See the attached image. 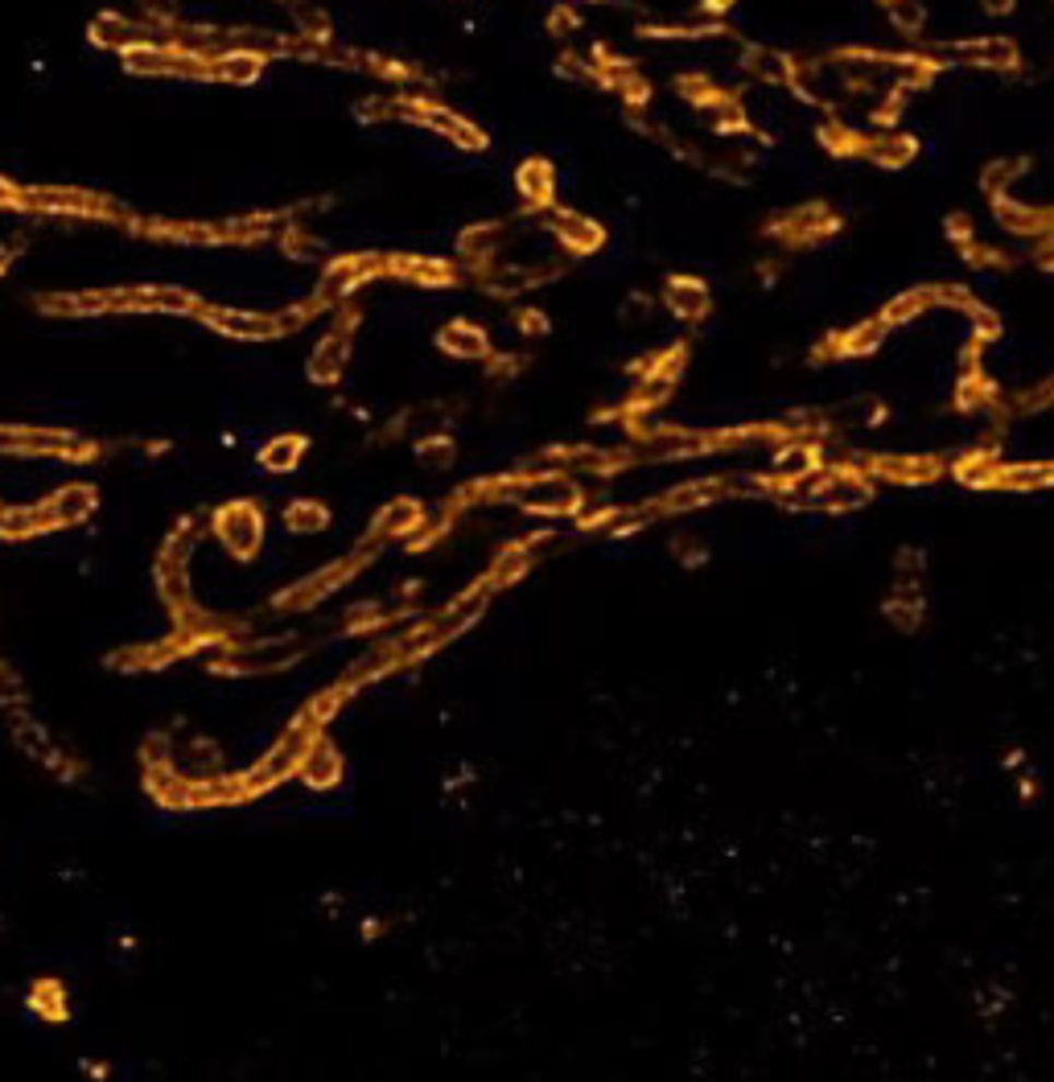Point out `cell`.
Instances as JSON below:
<instances>
[{
    "label": "cell",
    "mask_w": 1054,
    "mask_h": 1082,
    "mask_svg": "<svg viewBox=\"0 0 1054 1082\" xmlns=\"http://www.w3.org/2000/svg\"><path fill=\"white\" fill-rule=\"evenodd\" d=\"M840 231H844V214L832 202H820V198L800 202L791 211H774L762 223V239H770L774 248L783 251H812L828 243V239H837Z\"/></svg>",
    "instance_id": "obj_1"
},
{
    "label": "cell",
    "mask_w": 1054,
    "mask_h": 1082,
    "mask_svg": "<svg viewBox=\"0 0 1054 1082\" xmlns=\"http://www.w3.org/2000/svg\"><path fill=\"white\" fill-rule=\"evenodd\" d=\"M820 62H849V67H869V71H893V79H911L914 91L931 87L944 71H951L939 53L931 50H874V46H837Z\"/></svg>",
    "instance_id": "obj_2"
},
{
    "label": "cell",
    "mask_w": 1054,
    "mask_h": 1082,
    "mask_svg": "<svg viewBox=\"0 0 1054 1082\" xmlns=\"http://www.w3.org/2000/svg\"><path fill=\"white\" fill-rule=\"evenodd\" d=\"M931 53H939L947 67H964V71H988V74H1018L1026 67L1021 46L1005 34L984 37H956V41H931Z\"/></svg>",
    "instance_id": "obj_3"
},
{
    "label": "cell",
    "mask_w": 1054,
    "mask_h": 1082,
    "mask_svg": "<svg viewBox=\"0 0 1054 1082\" xmlns=\"http://www.w3.org/2000/svg\"><path fill=\"white\" fill-rule=\"evenodd\" d=\"M890 325L881 318H865L861 325H849V330H837V334L820 337L812 346L807 362H844V358H869L886 342Z\"/></svg>",
    "instance_id": "obj_4"
},
{
    "label": "cell",
    "mask_w": 1054,
    "mask_h": 1082,
    "mask_svg": "<svg viewBox=\"0 0 1054 1082\" xmlns=\"http://www.w3.org/2000/svg\"><path fill=\"white\" fill-rule=\"evenodd\" d=\"M865 474L874 481H890V486H927V481L944 478V457L935 453H869L865 457Z\"/></svg>",
    "instance_id": "obj_5"
},
{
    "label": "cell",
    "mask_w": 1054,
    "mask_h": 1082,
    "mask_svg": "<svg viewBox=\"0 0 1054 1082\" xmlns=\"http://www.w3.org/2000/svg\"><path fill=\"white\" fill-rule=\"evenodd\" d=\"M988 206H993V218L1000 227L1009 235H1018V239L1034 243V239L1054 235V202H1018L1014 194H1000Z\"/></svg>",
    "instance_id": "obj_6"
},
{
    "label": "cell",
    "mask_w": 1054,
    "mask_h": 1082,
    "mask_svg": "<svg viewBox=\"0 0 1054 1082\" xmlns=\"http://www.w3.org/2000/svg\"><path fill=\"white\" fill-rule=\"evenodd\" d=\"M923 153V144H919V136H911V132H902V128H874L869 132V148H865V160L874 165V169H890V174H898V169H907L914 157Z\"/></svg>",
    "instance_id": "obj_7"
},
{
    "label": "cell",
    "mask_w": 1054,
    "mask_h": 1082,
    "mask_svg": "<svg viewBox=\"0 0 1054 1082\" xmlns=\"http://www.w3.org/2000/svg\"><path fill=\"white\" fill-rule=\"evenodd\" d=\"M816 144H820L828 157L837 160H865V148H869V132L844 124L840 116H828L820 128H816Z\"/></svg>",
    "instance_id": "obj_8"
},
{
    "label": "cell",
    "mask_w": 1054,
    "mask_h": 1082,
    "mask_svg": "<svg viewBox=\"0 0 1054 1082\" xmlns=\"http://www.w3.org/2000/svg\"><path fill=\"white\" fill-rule=\"evenodd\" d=\"M931 309H939V288H935V284H914V288H907V293H898L893 301L881 305V313H877V318L886 321L890 330H898V325L923 318V313H931Z\"/></svg>",
    "instance_id": "obj_9"
},
{
    "label": "cell",
    "mask_w": 1054,
    "mask_h": 1082,
    "mask_svg": "<svg viewBox=\"0 0 1054 1082\" xmlns=\"http://www.w3.org/2000/svg\"><path fill=\"white\" fill-rule=\"evenodd\" d=\"M663 301L684 321H700L709 313V305H713L709 301V284L697 281V276H672L667 288H663Z\"/></svg>",
    "instance_id": "obj_10"
},
{
    "label": "cell",
    "mask_w": 1054,
    "mask_h": 1082,
    "mask_svg": "<svg viewBox=\"0 0 1054 1082\" xmlns=\"http://www.w3.org/2000/svg\"><path fill=\"white\" fill-rule=\"evenodd\" d=\"M956 412H964V416H976V412H993L997 408V383L993 379H984L981 367H968L960 379H956Z\"/></svg>",
    "instance_id": "obj_11"
},
{
    "label": "cell",
    "mask_w": 1054,
    "mask_h": 1082,
    "mask_svg": "<svg viewBox=\"0 0 1054 1082\" xmlns=\"http://www.w3.org/2000/svg\"><path fill=\"white\" fill-rule=\"evenodd\" d=\"M676 91L679 95H688V99L697 107H704V111H717V116L742 107V95H737V91H725L721 83H713L709 74H684L676 83Z\"/></svg>",
    "instance_id": "obj_12"
},
{
    "label": "cell",
    "mask_w": 1054,
    "mask_h": 1082,
    "mask_svg": "<svg viewBox=\"0 0 1054 1082\" xmlns=\"http://www.w3.org/2000/svg\"><path fill=\"white\" fill-rule=\"evenodd\" d=\"M881 614L890 621L893 630H902V634H914L923 618H927V602H923V588H893L886 605H881Z\"/></svg>",
    "instance_id": "obj_13"
},
{
    "label": "cell",
    "mask_w": 1054,
    "mask_h": 1082,
    "mask_svg": "<svg viewBox=\"0 0 1054 1082\" xmlns=\"http://www.w3.org/2000/svg\"><path fill=\"white\" fill-rule=\"evenodd\" d=\"M1030 165H1034V157H1026V153H1018V157L988 160V165L981 169V190H984V198L993 202V198L1009 194V190H1014V181H1021L1026 174H1030Z\"/></svg>",
    "instance_id": "obj_14"
},
{
    "label": "cell",
    "mask_w": 1054,
    "mask_h": 1082,
    "mask_svg": "<svg viewBox=\"0 0 1054 1082\" xmlns=\"http://www.w3.org/2000/svg\"><path fill=\"white\" fill-rule=\"evenodd\" d=\"M914 95V83L911 79H893L890 87L881 91V104L869 111V124L874 128H898V120H902V111H907V99Z\"/></svg>",
    "instance_id": "obj_15"
},
{
    "label": "cell",
    "mask_w": 1054,
    "mask_h": 1082,
    "mask_svg": "<svg viewBox=\"0 0 1054 1082\" xmlns=\"http://www.w3.org/2000/svg\"><path fill=\"white\" fill-rule=\"evenodd\" d=\"M956 255H960L968 267H976V272H1009V267H1018V255H1009L1005 248H993V243H981V239L960 243Z\"/></svg>",
    "instance_id": "obj_16"
},
{
    "label": "cell",
    "mask_w": 1054,
    "mask_h": 1082,
    "mask_svg": "<svg viewBox=\"0 0 1054 1082\" xmlns=\"http://www.w3.org/2000/svg\"><path fill=\"white\" fill-rule=\"evenodd\" d=\"M218 535H223L235 551H251L256 548V535H260V523H256V515H251L248 507H232V511L223 515V523H218Z\"/></svg>",
    "instance_id": "obj_17"
},
{
    "label": "cell",
    "mask_w": 1054,
    "mask_h": 1082,
    "mask_svg": "<svg viewBox=\"0 0 1054 1082\" xmlns=\"http://www.w3.org/2000/svg\"><path fill=\"white\" fill-rule=\"evenodd\" d=\"M1054 408V374H1046L1042 383L1026 388L1014 395V416H1034V412Z\"/></svg>",
    "instance_id": "obj_18"
},
{
    "label": "cell",
    "mask_w": 1054,
    "mask_h": 1082,
    "mask_svg": "<svg viewBox=\"0 0 1054 1082\" xmlns=\"http://www.w3.org/2000/svg\"><path fill=\"white\" fill-rule=\"evenodd\" d=\"M939 288V309H960V313H968L972 318V309H976V297L968 293L964 284H935Z\"/></svg>",
    "instance_id": "obj_19"
},
{
    "label": "cell",
    "mask_w": 1054,
    "mask_h": 1082,
    "mask_svg": "<svg viewBox=\"0 0 1054 1082\" xmlns=\"http://www.w3.org/2000/svg\"><path fill=\"white\" fill-rule=\"evenodd\" d=\"M944 235L960 248V243H968V239H976V227H972V218H968L964 211H956V214H947L944 218Z\"/></svg>",
    "instance_id": "obj_20"
},
{
    "label": "cell",
    "mask_w": 1054,
    "mask_h": 1082,
    "mask_svg": "<svg viewBox=\"0 0 1054 1082\" xmlns=\"http://www.w3.org/2000/svg\"><path fill=\"white\" fill-rule=\"evenodd\" d=\"M1026 260H1030L1038 272H1054V235H1046V239H1034V248H1030V255H1026Z\"/></svg>",
    "instance_id": "obj_21"
},
{
    "label": "cell",
    "mask_w": 1054,
    "mask_h": 1082,
    "mask_svg": "<svg viewBox=\"0 0 1054 1082\" xmlns=\"http://www.w3.org/2000/svg\"><path fill=\"white\" fill-rule=\"evenodd\" d=\"M446 342H462V346H458L462 355H478V350H483V334H474V330H449Z\"/></svg>",
    "instance_id": "obj_22"
},
{
    "label": "cell",
    "mask_w": 1054,
    "mask_h": 1082,
    "mask_svg": "<svg viewBox=\"0 0 1054 1082\" xmlns=\"http://www.w3.org/2000/svg\"><path fill=\"white\" fill-rule=\"evenodd\" d=\"M83 507H87V495H83V490H71V495H62V498H58V511H62V515H67V519L79 515Z\"/></svg>",
    "instance_id": "obj_23"
},
{
    "label": "cell",
    "mask_w": 1054,
    "mask_h": 1082,
    "mask_svg": "<svg viewBox=\"0 0 1054 1082\" xmlns=\"http://www.w3.org/2000/svg\"><path fill=\"white\" fill-rule=\"evenodd\" d=\"M1014 4H1018V0H981V9L988 13V17H1009V13H1014Z\"/></svg>",
    "instance_id": "obj_24"
},
{
    "label": "cell",
    "mask_w": 1054,
    "mask_h": 1082,
    "mask_svg": "<svg viewBox=\"0 0 1054 1082\" xmlns=\"http://www.w3.org/2000/svg\"><path fill=\"white\" fill-rule=\"evenodd\" d=\"M737 0H700V13H709V17H721V13H730Z\"/></svg>",
    "instance_id": "obj_25"
},
{
    "label": "cell",
    "mask_w": 1054,
    "mask_h": 1082,
    "mask_svg": "<svg viewBox=\"0 0 1054 1082\" xmlns=\"http://www.w3.org/2000/svg\"><path fill=\"white\" fill-rule=\"evenodd\" d=\"M1018 799L1021 802H1034L1038 799V782L1030 778V774H1021V778H1018Z\"/></svg>",
    "instance_id": "obj_26"
},
{
    "label": "cell",
    "mask_w": 1054,
    "mask_h": 1082,
    "mask_svg": "<svg viewBox=\"0 0 1054 1082\" xmlns=\"http://www.w3.org/2000/svg\"><path fill=\"white\" fill-rule=\"evenodd\" d=\"M293 462V441H285V449H272L269 453V465H288Z\"/></svg>",
    "instance_id": "obj_27"
},
{
    "label": "cell",
    "mask_w": 1054,
    "mask_h": 1082,
    "mask_svg": "<svg viewBox=\"0 0 1054 1082\" xmlns=\"http://www.w3.org/2000/svg\"><path fill=\"white\" fill-rule=\"evenodd\" d=\"M758 272H762V284H774V281H779V264H774V260H767V264H758Z\"/></svg>",
    "instance_id": "obj_28"
},
{
    "label": "cell",
    "mask_w": 1054,
    "mask_h": 1082,
    "mask_svg": "<svg viewBox=\"0 0 1054 1082\" xmlns=\"http://www.w3.org/2000/svg\"><path fill=\"white\" fill-rule=\"evenodd\" d=\"M1021 762H1026V753H1021V749H1014V753L1005 758V765H1021Z\"/></svg>",
    "instance_id": "obj_29"
}]
</instances>
